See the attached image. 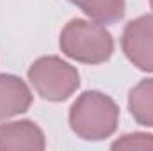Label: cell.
I'll use <instances>...</instances> for the list:
<instances>
[{
	"label": "cell",
	"instance_id": "cell-1",
	"mask_svg": "<svg viewBox=\"0 0 153 151\" xmlns=\"http://www.w3.org/2000/svg\"><path fill=\"white\" fill-rule=\"evenodd\" d=\"M119 123V107L116 101L100 93L85 91L70 109V126L84 141H103L111 137Z\"/></svg>",
	"mask_w": 153,
	"mask_h": 151
},
{
	"label": "cell",
	"instance_id": "cell-2",
	"mask_svg": "<svg viewBox=\"0 0 153 151\" xmlns=\"http://www.w3.org/2000/svg\"><path fill=\"white\" fill-rule=\"evenodd\" d=\"M59 46L62 53L82 64H102L112 57V34L96 21L75 18L61 30Z\"/></svg>",
	"mask_w": 153,
	"mask_h": 151
},
{
	"label": "cell",
	"instance_id": "cell-3",
	"mask_svg": "<svg viewBox=\"0 0 153 151\" xmlns=\"http://www.w3.org/2000/svg\"><path fill=\"white\" fill-rule=\"evenodd\" d=\"M27 76L34 91L48 101L68 100L80 85L76 68L55 55L39 57L34 61L27 71Z\"/></svg>",
	"mask_w": 153,
	"mask_h": 151
},
{
	"label": "cell",
	"instance_id": "cell-4",
	"mask_svg": "<svg viewBox=\"0 0 153 151\" xmlns=\"http://www.w3.org/2000/svg\"><path fill=\"white\" fill-rule=\"evenodd\" d=\"M121 48L135 68L153 73V14L139 16L126 23Z\"/></svg>",
	"mask_w": 153,
	"mask_h": 151
},
{
	"label": "cell",
	"instance_id": "cell-5",
	"mask_svg": "<svg viewBox=\"0 0 153 151\" xmlns=\"http://www.w3.org/2000/svg\"><path fill=\"white\" fill-rule=\"evenodd\" d=\"M46 148L45 133L36 123L23 119L0 124V151L9 150H34L43 151Z\"/></svg>",
	"mask_w": 153,
	"mask_h": 151
},
{
	"label": "cell",
	"instance_id": "cell-6",
	"mask_svg": "<svg viewBox=\"0 0 153 151\" xmlns=\"http://www.w3.org/2000/svg\"><path fill=\"white\" fill-rule=\"evenodd\" d=\"M32 105V93L20 76L0 73V121L27 112Z\"/></svg>",
	"mask_w": 153,
	"mask_h": 151
},
{
	"label": "cell",
	"instance_id": "cell-7",
	"mask_svg": "<svg viewBox=\"0 0 153 151\" xmlns=\"http://www.w3.org/2000/svg\"><path fill=\"white\" fill-rule=\"evenodd\" d=\"M128 110L137 124L153 128V78H144L130 89Z\"/></svg>",
	"mask_w": 153,
	"mask_h": 151
},
{
	"label": "cell",
	"instance_id": "cell-8",
	"mask_svg": "<svg viewBox=\"0 0 153 151\" xmlns=\"http://www.w3.org/2000/svg\"><path fill=\"white\" fill-rule=\"evenodd\" d=\"M75 5L100 25H112L125 16V0H76Z\"/></svg>",
	"mask_w": 153,
	"mask_h": 151
},
{
	"label": "cell",
	"instance_id": "cell-9",
	"mask_svg": "<svg viewBox=\"0 0 153 151\" xmlns=\"http://www.w3.org/2000/svg\"><path fill=\"white\" fill-rule=\"evenodd\" d=\"M112 150H153V135L152 133H125L117 141L112 142Z\"/></svg>",
	"mask_w": 153,
	"mask_h": 151
},
{
	"label": "cell",
	"instance_id": "cell-10",
	"mask_svg": "<svg viewBox=\"0 0 153 151\" xmlns=\"http://www.w3.org/2000/svg\"><path fill=\"white\" fill-rule=\"evenodd\" d=\"M150 5H152V9H153V0H150Z\"/></svg>",
	"mask_w": 153,
	"mask_h": 151
},
{
	"label": "cell",
	"instance_id": "cell-11",
	"mask_svg": "<svg viewBox=\"0 0 153 151\" xmlns=\"http://www.w3.org/2000/svg\"><path fill=\"white\" fill-rule=\"evenodd\" d=\"M70 2H71V4H76V0H70Z\"/></svg>",
	"mask_w": 153,
	"mask_h": 151
}]
</instances>
